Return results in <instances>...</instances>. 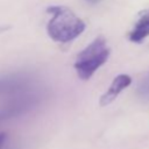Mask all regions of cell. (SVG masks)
I'll return each mask as SVG.
<instances>
[{"mask_svg": "<svg viewBox=\"0 0 149 149\" xmlns=\"http://www.w3.org/2000/svg\"><path fill=\"white\" fill-rule=\"evenodd\" d=\"M47 13L51 15V19L47 24V33L55 42H72L86 28L85 22L65 6H49Z\"/></svg>", "mask_w": 149, "mask_h": 149, "instance_id": "obj_1", "label": "cell"}, {"mask_svg": "<svg viewBox=\"0 0 149 149\" xmlns=\"http://www.w3.org/2000/svg\"><path fill=\"white\" fill-rule=\"evenodd\" d=\"M111 55V48L102 36L95 37L76 57L73 68L77 76L83 80H88L95 71L101 68Z\"/></svg>", "mask_w": 149, "mask_h": 149, "instance_id": "obj_2", "label": "cell"}, {"mask_svg": "<svg viewBox=\"0 0 149 149\" xmlns=\"http://www.w3.org/2000/svg\"><path fill=\"white\" fill-rule=\"evenodd\" d=\"M40 100L41 95L37 93H24L22 95H17L6 106L0 108V122L28 113L36 105H38Z\"/></svg>", "mask_w": 149, "mask_h": 149, "instance_id": "obj_3", "label": "cell"}, {"mask_svg": "<svg viewBox=\"0 0 149 149\" xmlns=\"http://www.w3.org/2000/svg\"><path fill=\"white\" fill-rule=\"evenodd\" d=\"M33 81V77L27 72H15L0 76V97L20 94L26 91Z\"/></svg>", "mask_w": 149, "mask_h": 149, "instance_id": "obj_4", "label": "cell"}, {"mask_svg": "<svg viewBox=\"0 0 149 149\" xmlns=\"http://www.w3.org/2000/svg\"><path fill=\"white\" fill-rule=\"evenodd\" d=\"M132 84V77L128 76V74H125V73H121V74H118L113 81L111 83L109 87L107 88V91L100 97V106H107L109 104H112L116 97L125 90L127 88L129 85Z\"/></svg>", "mask_w": 149, "mask_h": 149, "instance_id": "obj_5", "label": "cell"}, {"mask_svg": "<svg viewBox=\"0 0 149 149\" xmlns=\"http://www.w3.org/2000/svg\"><path fill=\"white\" fill-rule=\"evenodd\" d=\"M149 36V9L141 12L128 34V40L133 43H141Z\"/></svg>", "mask_w": 149, "mask_h": 149, "instance_id": "obj_6", "label": "cell"}, {"mask_svg": "<svg viewBox=\"0 0 149 149\" xmlns=\"http://www.w3.org/2000/svg\"><path fill=\"white\" fill-rule=\"evenodd\" d=\"M136 95L143 101H149V71L137 83Z\"/></svg>", "mask_w": 149, "mask_h": 149, "instance_id": "obj_7", "label": "cell"}, {"mask_svg": "<svg viewBox=\"0 0 149 149\" xmlns=\"http://www.w3.org/2000/svg\"><path fill=\"white\" fill-rule=\"evenodd\" d=\"M7 139H8L7 133H5V132H0V149L3 148V146H5L6 141H7Z\"/></svg>", "mask_w": 149, "mask_h": 149, "instance_id": "obj_8", "label": "cell"}, {"mask_svg": "<svg viewBox=\"0 0 149 149\" xmlns=\"http://www.w3.org/2000/svg\"><path fill=\"white\" fill-rule=\"evenodd\" d=\"M87 2H90V3H97L99 0H86Z\"/></svg>", "mask_w": 149, "mask_h": 149, "instance_id": "obj_9", "label": "cell"}]
</instances>
